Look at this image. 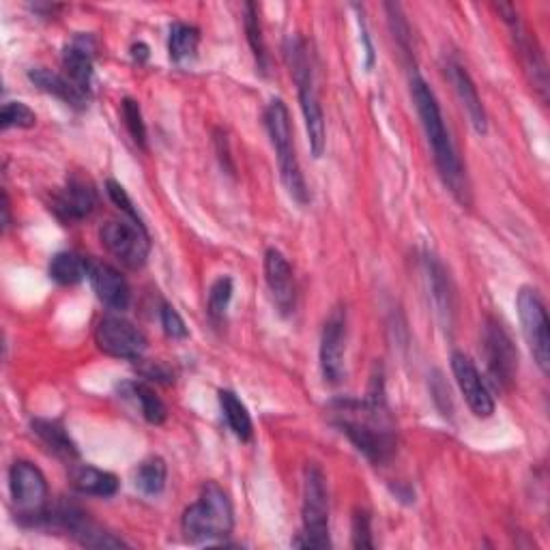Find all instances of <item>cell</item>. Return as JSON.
Instances as JSON below:
<instances>
[{"mask_svg":"<svg viewBox=\"0 0 550 550\" xmlns=\"http://www.w3.org/2000/svg\"><path fill=\"white\" fill-rule=\"evenodd\" d=\"M71 486H74L82 495H93V497H114L119 490V477L97 469L91 465H74L71 467Z\"/></svg>","mask_w":550,"mask_h":550,"instance_id":"7402d4cb","label":"cell"},{"mask_svg":"<svg viewBox=\"0 0 550 550\" xmlns=\"http://www.w3.org/2000/svg\"><path fill=\"white\" fill-rule=\"evenodd\" d=\"M28 80H31L39 91L59 97L71 108H84L86 101H89V95H84L67 76L56 74V71H50L46 67H35L28 71Z\"/></svg>","mask_w":550,"mask_h":550,"instance_id":"d6986e66","label":"cell"},{"mask_svg":"<svg viewBox=\"0 0 550 550\" xmlns=\"http://www.w3.org/2000/svg\"><path fill=\"white\" fill-rule=\"evenodd\" d=\"M37 123L35 112L28 108L22 101H7L3 106V112H0V125L3 129L9 127H33Z\"/></svg>","mask_w":550,"mask_h":550,"instance_id":"1f68e13d","label":"cell"},{"mask_svg":"<svg viewBox=\"0 0 550 550\" xmlns=\"http://www.w3.org/2000/svg\"><path fill=\"white\" fill-rule=\"evenodd\" d=\"M132 56H134V61L144 63V61L149 59V48L144 46V43H134V46H132Z\"/></svg>","mask_w":550,"mask_h":550,"instance_id":"ab89813d","label":"cell"},{"mask_svg":"<svg viewBox=\"0 0 550 550\" xmlns=\"http://www.w3.org/2000/svg\"><path fill=\"white\" fill-rule=\"evenodd\" d=\"M200 43V31L192 24H183L177 22L170 26V37H168V52L170 59L175 61L177 65L192 61L196 56Z\"/></svg>","mask_w":550,"mask_h":550,"instance_id":"4316f807","label":"cell"},{"mask_svg":"<svg viewBox=\"0 0 550 550\" xmlns=\"http://www.w3.org/2000/svg\"><path fill=\"white\" fill-rule=\"evenodd\" d=\"M445 71H447V78H450V82L454 84V91L460 99L462 108H465L469 114V121H471L473 129L480 136H484L488 132V117H486L480 93H477V86L473 84V80L469 76V71L456 61H447Z\"/></svg>","mask_w":550,"mask_h":550,"instance_id":"ac0fdd59","label":"cell"},{"mask_svg":"<svg viewBox=\"0 0 550 550\" xmlns=\"http://www.w3.org/2000/svg\"><path fill=\"white\" fill-rule=\"evenodd\" d=\"M452 372L475 417H490L495 413V400H492L488 392V385L482 379L480 370L475 368V364L465 353H452Z\"/></svg>","mask_w":550,"mask_h":550,"instance_id":"5bb4252c","label":"cell"},{"mask_svg":"<svg viewBox=\"0 0 550 550\" xmlns=\"http://www.w3.org/2000/svg\"><path fill=\"white\" fill-rule=\"evenodd\" d=\"M482 349L492 387L499 392H508L518 372V351L510 334L495 316H488L484 323Z\"/></svg>","mask_w":550,"mask_h":550,"instance_id":"ba28073f","label":"cell"},{"mask_svg":"<svg viewBox=\"0 0 550 550\" xmlns=\"http://www.w3.org/2000/svg\"><path fill=\"white\" fill-rule=\"evenodd\" d=\"M353 546L355 548H374L370 514L366 510H355V516H353Z\"/></svg>","mask_w":550,"mask_h":550,"instance_id":"836d02e7","label":"cell"},{"mask_svg":"<svg viewBox=\"0 0 550 550\" xmlns=\"http://www.w3.org/2000/svg\"><path fill=\"white\" fill-rule=\"evenodd\" d=\"M162 327L166 331V336L172 340H185L190 336L181 314L172 306H162Z\"/></svg>","mask_w":550,"mask_h":550,"instance_id":"e575fe53","label":"cell"},{"mask_svg":"<svg viewBox=\"0 0 550 550\" xmlns=\"http://www.w3.org/2000/svg\"><path fill=\"white\" fill-rule=\"evenodd\" d=\"M123 119H125V127H127V132L132 134L134 142L138 144V147H147V125H144L142 121V110L138 106V101L134 99H123Z\"/></svg>","mask_w":550,"mask_h":550,"instance_id":"4dcf8cb0","label":"cell"},{"mask_svg":"<svg viewBox=\"0 0 550 550\" xmlns=\"http://www.w3.org/2000/svg\"><path fill=\"white\" fill-rule=\"evenodd\" d=\"M265 125L275 149V157H278L280 177L286 192L291 194V198L299 202V205H308L310 192H308L306 179H303V172L295 151L291 114H288V108L282 99H271V104L265 110Z\"/></svg>","mask_w":550,"mask_h":550,"instance_id":"5b68a950","label":"cell"},{"mask_svg":"<svg viewBox=\"0 0 550 550\" xmlns=\"http://www.w3.org/2000/svg\"><path fill=\"white\" fill-rule=\"evenodd\" d=\"M89 280L95 295L101 303H106L108 308L123 312L129 308L132 301V291L123 275L108 263H99V260H91L89 267Z\"/></svg>","mask_w":550,"mask_h":550,"instance_id":"e0dca14e","label":"cell"},{"mask_svg":"<svg viewBox=\"0 0 550 550\" xmlns=\"http://www.w3.org/2000/svg\"><path fill=\"white\" fill-rule=\"evenodd\" d=\"M140 372L147 376L149 381H159V383H172L175 381V374H172V370L162 364V361H149L147 366H142Z\"/></svg>","mask_w":550,"mask_h":550,"instance_id":"74e56055","label":"cell"},{"mask_svg":"<svg viewBox=\"0 0 550 550\" xmlns=\"http://www.w3.org/2000/svg\"><path fill=\"white\" fill-rule=\"evenodd\" d=\"M426 275H428V284H430L432 301H434V308H437V314L441 316L443 325H452L456 303H454V288L450 282V275H447L445 267L434 256H426Z\"/></svg>","mask_w":550,"mask_h":550,"instance_id":"44dd1931","label":"cell"},{"mask_svg":"<svg viewBox=\"0 0 550 550\" xmlns=\"http://www.w3.org/2000/svg\"><path fill=\"white\" fill-rule=\"evenodd\" d=\"M303 538L295 540L293 546L301 548H329V497L325 475L316 465L306 467L303 477Z\"/></svg>","mask_w":550,"mask_h":550,"instance_id":"8992f818","label":"cell"},{"mask_svg":"<svg viewBox=\"0 0 550 550\" xmlns=\"http://www.w3.org/2000/svg\"><path fill=\"white\" fill-rule=\"evenodd\" d=\"M106 190H108V196L112 198L114 205H117L121 211H125L129 220L142 222V220H140V215H138V211H136V207H134L132 198L127 196V192L123 190V185H121V183H117V181H112V179H110V181L106 183Z\"/></svg>","mask_w":550,"mask_h":550,"instance_id":"d590c367","label":"cell"},{"mask_svg":"<svg viewBox=\"0 0 550 550\" xmlns=\"http://www.w3.org/2000/svg\"><path fill=\"white\" fill-rule=\"evenodd\" d=\"M385 9L389 13V22H392V31L396 41L400 43V48L404 50V54H411V31L407 20L402 16L400 5H385Z\"/></svg>","mask_w":550,"mask_h":550,"instance_id":"d6a6232c","label":"cell"},{"mask_svg":"<svg viewBox=\"0 0 550 550\" xmlns=\"http://www.w3.org/2000/svg\"><path fill=\"white\" fill-rule=\"evenodd\" d=\"M432 398L437 402V407L443 411V415H452V396H450V387L443 381L441 372H434L432 379Z\"/></svg>","mask_w":550,"mask_h":550,"instance_id":"8d00e7d4","label":"cell"},{"mask_svg":"<svg viewBox=\"0 0 550 550\" xmlns=\"http://www.w3.org/2000/svg\"><path fill=\"white\" fill-rule=\"evenodd\" d=\"M243 26H245V35H248V43H250L252 54L256 59V65L260 71H263V74H267V69H269L267 46L263 39V26H260L258 7L254 3H245V7H243Z\"/></svg>","mask_w":550,"mask_h":550,"instance_id":"83f0119b","label":"cell"},{"mask_svg":"<svg viewBox=\"0 0 550 550\" xmlns=\"http://www.w3.org/2000/svg\"><path fill=\"white\" fill-rule=\"evenodd\" d=\"M31 428L37 434V439L46 445V450L56 458L67 462L78 458V447L74 441H71L69 432L65 430L63 424L52 422V419H33Z\"/></svg>","mask_w":550,"mask_h":550,"instance_id":"603a6c76","label":"cell"},{"mask_svg":"<svg viewBox=\"0 0 550 550\" xmlns=\"http://www.w3.org/2000/svg\"><path fill=\"white\" fill-rule=\"evenodd\" d=\"M265 282L269 286V293L278 310L282 314L291 312L295 308V299H297L295 275L286 256L275 248H269L265 252Z\"/></svg>","mask_w":550,"mask_h":550,"instance_id":"9a60e30c","label":"cell"},{"mask_svg":"<svg viewBox=\"0 0 550 550\" xmlns=\"http://www.w3.org/2000/svg\"><path fill=\"white\" fill-rule=\"evenodd\" d=\"M411 95H413L419 119H422L424 132H426L428 144L432 149L434 164H437V168H439L441 179L445 181L447 187H450L452 194L458 200L465 202L467 194H469L465 168H462L458 151L450 138V132H447V127H445L439 101H437V97H434L428 82L419 74H413V78H411Z\"/></svg>","mask_w":550,"mask_h":550,"instance_id":"7a4b0ae2","label":"cell"},{"mask_svg":"<svg viewBox=\"0 0 550 550\" xmlns=\"http://www.w3.org/2000/svg\"><path fill=\"white\" fill-rule=\"evenodd\" d=\"M91 258L78 252H59L50 260V278L61 286H74L89 278Z\"/></svg>","mask_w":550,"mask_h":550,"instance_id":"d4e9b609","label":"cell"},{"mask_svg":"<svg viewBox=\"0 0 550 550\" xmlns=\"http://www.w3.org/2000/svg\"><path fill=\"white\" fill-rule=\"evenodd\" d=\"M359 28H361V41H364V48H366V69L370 71L372 65H374V48H372V41H370V33L366 28V22L361 20L359 16Z\"/></svg>","mask_w":550,"mask_h":550,"instance_id":"f35d334b","label":"cell"},{"mask_svg":"<svg viewBox=\"0 0 550 550\" xmlns=\"http://www.w3.org/2000/svg\"><path fill=\"white\" fill-rule=\"evenodd\" d=\"M9 490L22 523L39 527L43 510L48 508V482L43 473L26 460L13 462L9 471Z\"/></svg>","mask_w":550,"mask_h":550,"instance_id":"52a82bcc","label":"cell"},{"mask_svg":"<svg viewBox=\"0 0 550 550\" xmlns=\"http://www.w3.org/2000/svg\"><path fill=\"white\" fill-rule=\"evenodd\" d=\"M497 9L503 13V20L510 24L520 61H523V67L533 84V89L538 91L540 99L546 104L548 101V67H546V59L538 46V41L529 35V31L523 24H520L518 11L512 5H499Z\"/></svg>","mask_w":550,"mask_h":550,"instance_id":"7c38bea8","label":"cell"},{"mask_svg":"<svg viewBox=\"0 0 550 550\" xmlns=\"http://www.w3.org/2000/svg\"><path fill=\"white\" fill-rule=\"evenodd\" d=\"M233 278H228V275H222L220 280H215L211 291H209V301H207V312L213 323H222L226 310L230 306V299H233Z\"/></svg>","mask_w":550,"mask_h":550,"instance_id":"f546056e","label":"cell"},{"mask_svg":"<svg viewBox=\"0 0 550 550\" xmlns=\"http://www.w3.org/2000/svg\"><path fill=\"white\" fill-rule=\"evenodd\" d=\"M97 207V194L91 183L82 179H71L63 190L54 196L52 211L61 222L74 224L89 217Z\"/></svg>","mask_w":550,"mask_h":550,"instance_id":"2e32d148","label":"cell"},{"mask_svg":"<svg viewBox=\"0 0 550 550\" xmlns=\"http://www.w3.org/2000/svg\"><path fill=\"white\" fill-rule=\"evenodd\" d=\"M99 239L104 243V248L114 258H119L125 267L140 269L147 263L151 252V239L142 222L112 220L99 230Z\"/></svg>","mask_w":550,"mask_h":550,"instance_id":"30bf717a","label":"cell"},{"mask_svg":"<svg viewBox=\"0 0 550 550\" xmlns=\"http://www.w3.org/2000/svg\"><path fill=\"white\" fill-rule=\"evenodd\" d=\"M95 342L101 351L117 359L138 361L147 351V336L127 318L106 314L95 327Z\"/></svg>","mask_w":550,"mask_h":550,"instance_id":"8fae6325","label":"cell"},{"mask_svg":"<svg viewBox=\"0 0 550 550\" xmlns=\"http://www.w3.org/2000/svg\"><path fill=\"white\" fill-rule=\"evenodd\" d=\"M346 353V310L342 306L329 314L321 336V370L325 381L338 385L344 379Z\"/></svg>","mask_w":550,"mask_h":550,"instance_id":"4fadbf2b","label":"cell"},{"mask_svg":"<svg viewBox=\"0 0 550 550\" xmlns=\"http://www.w3.org/2000/svg\"><path fill=\"white\" fill-rule=\"evenodd\" d=\"M166 473H168L166 471V462L162 458H159V456H153L149 460H144L142 465L138 467V471H136V486L144 492V495L155 497L166 486Z\"/></svg>","mask_w":550,"mask_h":550,"instance_id":"f1b7e54d","label":"cell"},{"mask_svg":"<svg viewBox=\"0 0 550 550\" xmlns=\"http://www.w3.org/2000/svg\"><path fill=\"white\" fill-rule=\"evenodd\" d=\"M334 407V424L349 437L359 454H364L374 465L392 460L398 439L389 417L381 376L379 379L374 376L368 400H338Z\"/></svg>","mask_w":550,"mask_h":550,"instance_id":"6da1fadb","label":"cell"},{"mask_svg":"<svg viewBox=\"0 0 550 550\" xmlns=\"http://www.w3.org/2000/svg\"><path fill=\"white\" fill-rule=\"evenodd\" d=\"M220 407H222L226 424L230 430H233L235 437L241 441H250L254 434L252 417L248 413V407H245V404L237 398V394L230 392V389H222Z\"/></svg>","mask_w":550,"mask_h":550,"instance_id":"484cf974","label":"cell"},{"mask_svg":"<svg viewBox=\"0 0 550 550\" xmlns=\"http://www.w3.org/2000/svg\"><path fill=\"white\" fill-rule=\"evenodd\" d=\"M119 394L123 398H129V400H134L138 407H140V413L142 417L147 419L149 424L153 426H159V424H164L166 422V417H168V409H166V404L162 402V398H159L153 389L149 385H144V383H136V381H127V383H121L119 385Z\"/></svg>","mask_w":550,"mask_h":550,"instance_id":"cb8c5ba5","label":"cell"},{"mask_svg":"<svg viewBox=\"0 0 550 550\" xmlns=\"http://www.w3.org/2000/svg\"><path fill=\"white\" fill-rule=\"evenodd\" d=\"M284 54H286L288 67H291V74L297 82L301 112H303V119H306L312 155L321 157L325 153V144H327L325 114H323L321 99H318L316 86H314V74H312L306 41H303L299 35H291L286 39Z\"/></svg>","mask_w":550,"mask_h":550,"instance_id":"3957f363","label":"cell"},{"mask_svg":"<svg viewBox=\"0 0 550 550\" xmlns=\"http://www.w3.org/2000/svg\"><path fill=\"white\" fill-rule=\"evenodd\" d=\"M63 69L65 76L74 82L84 95H89L93 80V48L89 46V37H80L65 48Z\"/></svg>","mask_w":550,"mask_h":550,"instance_id":"ffe728a7","label":"cell"},{"mask_svg":"<svg viewBox=\"0 0 550 550\" xmlns=\"http://www.w3.org/2000/svg\"><path fill=\"white\" fill-rule=\"evenodd\" d=\"M181 527L190 542H215L233 533L235 512L226 492L215 482H207L196 503L185 510Z\"/></svg>","mask_w":550,"mask_h":550,"instance_id":"277c9868","label":"cell"},{"mask_svg":"<svg viewBox=\"0 0 550 550\" xmlns=\"http://www.w3.org/2000/svg\"><path fill=\"white\" fill-rule=\"evenodd\" d=\"M516 308L523 334L529 344L533 361L538 364L542 374L550 372V331H548V314L542 297L531 286H523L516 297Z\"/></svg>","mask_w":550,"mask_h":550,"instance_id":"9c48e42d","label":"cell"}]
</instances>
